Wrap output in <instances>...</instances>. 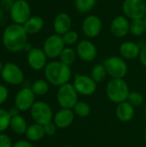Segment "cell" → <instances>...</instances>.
I'll list each match as a JSON object with an SVG mask.
<instances>
[{"label":"cell","mask_w":146,"mask_h":147,"mask_svg":"<svg viewBox=\"0 0 146 147\" xmlns=\"http://www.w3.org/2000/svg\"><path fill=\"white\" fill-rule=\"evenodd\" d=\"M24 49L26 50V51H28V53L32 50V47H31V45L30 44H28V43H27V45L25 46V47H24Z\"/></svg>","instance_id":"cell-40"},{"label":"cell","mask_w":146,"mask_h":147,"mask_svg":"<svg viewBox=\"0 0 146 147\" xmlns=\"http://www.w3.org/2000/svg\"><path fill=\"white\" fill-rule=\"evenodd\" d=\"M139 59H140V62L141 64L146 67V46H144L141 47V52L139 54Z\"/></svg>","instance_id":"cell-37"},{"label":"cell","mask_w":146,"mask_h":147,"mask_svg":"<svg viewBox=\"0 0 146 147\" xmlns=\"http://www.w3.org/2000/svg\"><path fill=\"white\" fill-rule=\"evenodd\" d=\"M143 21H144V23H145V31H146V16H145L143 18Z\"/></svg>","instance_id":"cell-42"},{"label":"cell","mask_w":146,"mask_h":147,"mask_svg":"<svg viewBox=\"0 0 146 147\" xmlns=\"http://www.w3.org/2000/svg\"><path fill=\"white\" fill-rule=\"evenodd\" d=\"M145 117H146V106H145Z\"/></svg>","instance_id":"cell-45"},{"label":"cell","mask_w":146,"mask_h":147,"mask_svg":"<svg viewBox=\"0 0 146 147\" xmlns=\"http://www.w3.org/2000/svg\"><path fill=\"white\" fill-rule=\"evenodd\" d=\"M127 102L132 104L134 108L139 107L144 103V96L142 94L136 92V91H132L129 93L128 97H127Z\"/></svg>","instance_id":"cell-30"},{"label":"cell","mask_w":146,"mask_h":147,"mask_svg":"<svg viewBox=\"0 0 146 147\" xmlns=\"http://www.w3.org/2000/svg\"><path fill=\"white\" fill-rule=\"evenodd\" d=\"M77 58V52L71 47H65L59 56V61L66 65H72Z\"/></svg>","instance_id":"cell-24"},{"label":"cell","mask_w":146,"mask_h":147,"mask_svg":"<svg viewBox=\"0 0 146 147\" xmlns=\"http://www.w3.org/2000/svg\"><path fill=\"white\" fill-rule=\"evenodd\" d=\"M15 1L14 0H0L1 6L5 10H10Z\"/></svg>","instance_id":"cell-36"},{"label":"cell","mask_w":146,"mask_h":147,"mask_svg":"<svg viewBox=\"0 0 146 147\" xmlns=\"http://www.w3.org/2000/svg\"><path fill=\"white\" fill-rule=\"evenodd\" d=\"M9 127L11 130L16 134H23L27 131V123L24 118L21 115L11 117Z\"/></svg>","instance_id":"cell-23"},{"label":"cell","mask_w":146,"mask_h":147,"mask_svg":"<svg viewBox=\"0 0 146 147\" xmlns=\"http://www.w3.org/2000/svg\"><path fill=\"white\" fill-rule=\"evenodd\" d=\"M122 10L128 19H143L146 15V3L145 0H124Z\"/></svg>","instance_id":"cell-7"},{"label":"cell","mask_w":146,"mask_h":147,"mask_svg":"<svg viewBox=\"0 0 146 147\" xmlns=\"http://www.w3.org/2000/svg\"><path fill=\"white\" fill-rule=\"evenodd\" d=\"M57 101L62 109H73L78 102V93L73 84L67 83L61 85L57 92Z\"/></svg>","instance_id":"cell-4"},{"label":"cell","mask_w":146,"mask_h":147,"mask_svg":"<svg viewBox=\"0 0 146 147\" xmlns=\"http://www.w3.org/2000/svg\"><path fill=\"white\" fill-rule=\"evenodd\" d=\"M145 31V27L143 19L132 20L130 22V32L134 36H141Z\"/></svg>","instance_id":"cell-28"},{"label":"cell","mask_w":146,"mask_h":147,"mask_svg":"<svg viewBox=\"0 0 146 147\" xmlns=\"http://www.w3.org/2000/svg\"><path fill=\"white\" fill-rule=\"evenodd\" d=\"M47 57L44 53L43 49H40L38 47L32 48V50L28 53V63L29 66L35 70L40 71L46 66Z\"/></svg>","instance_id":"cell-16"},{"label":"cell","mask_w":146,"mask_h":147,"mask_svg":"<svg viewBox=\"0 0 146 147\" xmlns=\"http://www.w3.org/2000/svg\"><path fill=\"white\" fill-rule=\"evenodd\" d=\"M110 30L114 36L118 38L125 37L130 32V22L125 16L114 17L110 24Z\"/></svg>","instance_id":"cell-15"},{"label":"cell","mask_w":146,"mask_h":147,"mask_svg":"<svg viewBox=\"0 0 146 147\" xmlns=\"http://www.w3.org/2000/svg\"><path fill=\"white\" fill-rule=\"evenodd\" d=\"M25 134L27 138L31 141H39L46 135L43 126L37 123L32 124L28 127Z\"/></svg>","instance_id":"cell-22"},{"label":"cell","mask_w":146,"mask_h":147,"mask_svg":"<svg viewBox=\"0 0 146 147\" xmlns=\"http://www.w3.org/2000/svg\"><path fill=\"white\" fill-rule=\"evenodd\" d=\"M141 47L133 41H125L120 47V53L126 59H134L140 54Z\"/></svg>","instance_id":"cell-19"},{"label":"cell","mask_w":146,"mask_h":147,"mask_svg":"<svg viewBox=\"0 0 146 147\" xmlns=\"http://www.w3.org/2000/svg\"><path fill=\"white\" fill-rule=\"evenodd\" d=\"M130 93L128 84L123 78H112L107 84L106 95L114 103H120L127 101Z\"/></svg>","instance_id":"cell-3"},{"label":"cell","mask_w":146,"mask_h":147,"mask_svg":"<svg viewBox=\"0 0 146 147\" xmlns=\"http://www.w3.org/2000/svg\"><path fill=\"white\" fill-rule=\"evenodd\" d=\"M104 66L106 68L108 75L112 78H124L128 71L126 63L122 58L118 56H112L108 58L104 61Z\"/></svg>","instance_id":"cell-5"},{"label":"cell","mask_w":146,"mask_h":147,"mask_svg":"<svg viewBox=\"0 0 146 147\" xmlns=\"http://www.w3.org/2000/svg\"><path fill=\"white\" fill-rule=\"evenodd\" d=\"M30 113L35 123L45 126L52 121L53 118L52 110L50 106L44 102H35L30 109Z\"/></svg>","instance_id":"cell-6"},{"label":"cell","mask_w":146,"mask_h":147,"mask_svg":"<svg viewBox=\"0 0 146 147\" xmlns=\"http://www.w3.org/2000/svg\"><path fill=\"white\" fill-rule=\"evenodd\" d=\"M62 38H63L65 45L71 46V45H74L75 43H77V41L78 40V34L77 32H75L73 30H69L68 32H66L65 34L62 35Z\"/></svg>","instance_id":"cell-32"},{"label":"cell","mask_w":146,"mask_h":147,"mask_svg":"<svg viewBox=\"0 0 146 147\" xmlns=\"http://www.w3.org/2000/svg\"><path fill=\"white\" fill-rule=\"evenodd\" d=\"M73 86L78 94L86 96L93 95L97 88L96 83L87 75H76Z\"/></svg>","instance_id":"cell-11"},{"label":"cell","mask_w":146,"mask_h":147,"mask_svg":"<svg viewBox=\"0 0 146 147\" xmlns=\"http://www.w3.org/2000/svg\"><path fill=\"white\" fill-rule=\"evenodd\" d=\"M65 44L62 36L56 34L46 38L43 45V51L47 58L55 59L60 56L62 51L65 47Z\"/></svg>","instance_id":"cell-8"},{"label":"cell","mask_w":146,"mask_h":147,"mask_svg":"<svg viewBox=\"0 0 146 147\" xmlns=\"http://www.w3.org/2000/svg\"><path fill=\"white\" fill-rule=\"evenodd\" d=\"M11 116L9 114V111L0 109V132L6 130L10 124Z\"/></svg>","instance_id":"cell-31"},{"label":"cell","mask_w":146,"mask_h":147,"mask_svg":"<svg viewBox=\"0 0 146 147\" xmlns=\"http://www.w3.org/2000/svg\"><path fill=\"white\" fill-rule=\"evenodd\" d=\"M75 119V114L72 109H61L53 116V122L58 128H66L70 127Z\"/></svg>","instance_id":"cell-17"},{"label":"cell","mask_w":146,"mask_h":147,"mask_svg":"<svg viewBox=\"0 0 146 147\" xmlns=\"http://www.w3.org/2000/svg\"><path fill=\"white\" fill-rule=\"evenodd\" d=\"M96 3V0H76L75 6L78 12L82 14L88 13L93 9Z\"/></svg>","instance_id":"cell-26"},{"label":"cell","mask_w":146,"mask_h":147,"mask_svg":"<svg viewBox=\"0 0 146 147\" xmlns=\"http://www.w3.org/2000/svg\"><path fill=\"white\" fill-rule=\"evenodd\" d=\"M35 95L30 88H23L15 97V106L21 111L30 109L35 102Z\"/></svg>","instance_id":"cell-12"},{"label":"cell","mask_w":146,"mask_h":147,"mask_svg":"<svg viewBox=\"0 0 146 147\" xmlns=\"http://www.w3.org/2000/svg\"><path fill=\"white\" fill-rule=\"evenodd\" d=\"M8 96H9L8 89L5 86L0 84V104L3 103L7 100Z\"/></svg>","instance_id":"cell-35"},{"label":"cell","mask_w":146,"mask_h":147,"mask_svg":"<svg viewBox=\"0 0 146 147\" xmlns=\"http://www.w3.org/2000/svg\"><path fill=\"white\" fill-rule=\"evenodd\" d=\"M44 26V21L40 16H32L30 17L23 25L26 32L30 34H36L42 29Z\"/></svg>","instance_id":"cell-21"},{"label":"cell","mask_w":146,"mask_h":147,"mask_svg":"<svg viewBox=\"0 0 146 147\" xmlns=\"http://www.w3.org/2000/svg\"><path fill=\"white\" fill-rule=\"evenodd\" d=\"M134 107L127 101L119 103L115 109V114L118 120L122 122H128L132 121L134 116Z\"/></svg>","instance_id":"cell-20"},{"label":"cell","mask_w":146,"mask_h":147,"mask_svg":"<svg viewBox=\"0 0 146 147\" xmlns=\"http://www.w3.org/2000/svg\"><path fill=\"white\" fill-rule=\"evenodd\" d=\"M45 77L49 84L60 87L69 82L71 77V71L69 65H65L61 61H52L45 67Z\"/></svg>","instance_id":"cell-2"},{"label":"cell","mask_w":146,"mask_h":147,"mask_svg":"<svg viewBox=\"0 0 146 147\" xmlns=\"http://www.w3.org/2000/svg\"><path fill=\"white\" fill-rule=\"evenodd\" d=\"M73 112L78 117H87L90 114V106L85 102H77L73 108Z\"/></svg>","instance_id":"cell-29"},{"label":"cell","mask_w":146,"mask_h":147,"mask_svg":"<svg viewBox=\"0 0 146 147\" xmlns=\"http://www.w3.org/2000/svg\"><path fill=\"white\" fill-rule=\"evenodd\" d=\"M102 27V23L100 17L96 15H89L83 20L82 30L87 37L95 38L101 33Z\"/></svg>","instance_id":"cell-13"},{"label":"cell","mask_w":146,"mask_h":147,"mask_svg":"<svg viewBox=\"0 0 146 147\" xmlns=\"http://www.w3.org/2000/svg\"><path fill=\"white\" fill-rule=\"evenodd\" d=\"M145 141H146V130H145Z\"/></svg>","instance_id":"cell-44"},{"label":"cell","mask_w":146,"mask_h":147,"mask_svg":"<svg viewBox=\"0 0 146 147\" xmlns=\"http://www.w3.org/2000/svg\"><path fill=\"white\" fill-rule=\"evenodd\" d=\"M13 147H34L31 143H29L28 141H25V140H20L15 142Z\"/></svg>","instance_id":"cell-38"},{"label":"cell","mask_w":146,"mask_h":147,"mask_svg":"<svg viewBox=\"0 0 146 147\" xmlns=\"http://www.w3.org/2000/svg\"><path fill=\"white\" fill-rule=\"evenodd\" d=\"M71 27V18L65 12L59 13L56 16L53 22V29L55 33L59 35H63L69 30Z\"/></svg>","instance_id":"cell-18"},{"label":"cell","mask_w":146,"mask_h":147,"mask_svg":"<svg viewBox=\"0 0 146 147\" xmlns=\"http://www.w3.org/2000/svg\"><path fill=\"white\" fill-rule=\"evenodd\" d=\"M77 54L82 60L91 62L97 56V49L90 40H82L77 45Z\"/></svg>","instance_id":"cell-14"},{"label":"cell","mask_w":146,"mask_h":147,"mask_svg":"<svg viewBox=\"0 0 146 147\" xmlns=\"http://www.w3.org/2000/svg\"><path fill=\"white\" fill-rule=\"evenodd\" d=\"M3 15V9H0V19L2 18Z\"/></svg>","instance_id":"cell-41"},{"label":"cell","mask_w":146,"mask_h":147,"mask_svg":"<svg viewBox=\"0 0 146 147\" xmlns=\"http://www.w3.org/2000/svg\"><path fill=\"white\" fill-rule=\"evenodd\" d=\"M2 78L4 82L11 85H18L24 80V75L22 71L16 65L7 62L1 71Z\"/></svg>","instance_id":"cell-10"},{"label":"cell","mask_w":146,"mask_h":147,"mask_svg":"<svg viewBox=\"0 0 146 147\" xmlns=\"http://www.w3.org/2000/svg\"><path fill=\"white\" fill-rule=\"evenodd\" d=\"M31 89L35 96H44L49 90V84L48 82L42 79H39L33 84Z\"/></svg>","instance_id":"cell-27"},{"label":"cell","mask_w":146,"mask_h":147,"mask_svg":"<svg viewBox=\"0 0 146 147\" xmlns=\"http://www.w3.org/2000/svg\"><path fill=\"white\" fill-rule=\"evenodd\" d=\"M107 71L103 64H97L96 65L91 71V78L97 84L104 81L107 76Z\"/></svg>","instance_id":"cell-25"},{"label":"cell","mask_w":146,"mask_h":147,"mask_svg":"<svg viewBox=\"0 0 146 147\" xmlns=\"http://www.w3.org/2000/svg\"></svg>","instance_id":"cell-47"},{"label":"cell","mask_w":146,"mask_h":147,"mask_svg":"<svg viewBox=\"0 0 146 147\" xmlns=\"http://www.w3.org/2000/svg\"><path fill=\"white\" fill-rule=\"evenodd\" d=\"M44 127V131H45V134L46 135H48V136H52L56 134V131H57V126L55 125L54 122L51 121L47 124H46L45 126H43Z\"/></svg>","instance_id":"cell-33"},{"label":"cell","mask_w":146,"mask_h":147,"mask_svg":"<svg viewBox=\"0 0 146 147\" xmlns=\"http://www.w3.org/2000/svg\"><path fill=\"white\" fill-rule=\"evenodd\" d=\"M19 109L15 106V107H12L9 109V114L11 117H14V116H16V115H19Z\"/></svg>","instance_id":"cell-39"},{"label":"cell","mask_w":146,"mask_h":147,"mask_svg":"<svg viewBox=\"0 0 146 147\" xmlns=\"http://www.w3.org/2000/svg\"><path fill=\"white\" fill-rule=\"evenodd\" d=\"M65 147H74V146H65Z\"/></svg>","instance_id":"cell-46"},{"label":"cell","mask_w":146,"mask_h":147,"mask_svg":"<svg viewBox=\"0 0 146 147\" xmlns=\"http://www.w3.org/2000/svg\"><path fill=\"white\" fill-rule=\"evenodd\" d=\"M3 64H2V63H1V61H0V72L2 71V69H3Z\"/></svg>","instance_id":"cell-43"},{"label":"cell","mask_w":146,"mask_h":147,"mask_svg":"<svg viewBox=\"0 0 146 147\" xmlns=\"http://www.w3.org/2000/svg\"><path fill=\"white\" fill-rule=\"evenodd\" d=\"M28 43V33L20 24H10L3 31V44L4 47L12 53H17L24 49Z\"/></svg>","instance_id":"cell-1"},{"label":"cell","mask_w":146,"mask_h":147,"mask_svg":"<svg viewBox=\"0 0 146 147\" xmlns=\"http://www.w3.org/2000/svg\"><path fill=\"white\" fill-rule=\"evenodd\" d=\"M0 147H13L12 141L7 134H0Z\"/></svg>","instance_id":"cell-34"},{"label":"cell","mask_w":146,"mask_h":147,"mask_svg":"<svg viewBox=\"0 0 146 147\" xmlns=\"http://www.w3.org/2000/svg\"><path fill=\"white\" fill-rule=\"evenodd\" d=\"M10 12V17L13 22L16 24H24L31 16V9L28 3L26 0H16L15 1Z\"/></svg>","instance_id":"cell-9"}]
</instances>
